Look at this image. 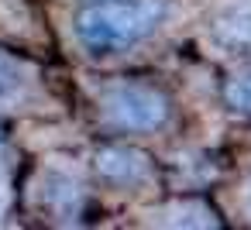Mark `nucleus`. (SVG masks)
Instances as JSON below:
<instances>
[{"label": "nucleus", "instance_id": "obj_1", "mask_svg": "<svg viewBox=\"0 0 251 230\" xmlns=\"http://www.w3.org/2000/svg\"><path fill=\"white\" fill-rule=\"evenodd\" d=\"M165 14V0H93L76 14V38L97 55H114L148 42Z\"/></svg>", "mask_w": 251, "mask_h": 230}, {"label": "nucleus", "instance_id": "obj_2", "mask_svg": "<svg viewBox=\"0 0 251 230\" xmlns=\"http://www.w3.org/2000/svg\"><path fill=\"white\" fill-rule=\"evenodd\" d=\"M103 114L121 131L148 134L169 120V100L145 83H117L103 93Z\"/></svg>", "mask_w": 251, "mask_h": 230}, {"label": "nucleus", "instance_id": "obj_3", "mask_svg": "<svg viewBox=\"0 0 251 230\" xmlns=\"http://www.w3.org/2000/svg\"><path fill=\"white\" fill-rule=\"evenodd\" d=\"M213 42L234 55V59H251V7H234V11H224L213 28H210Z\"/></svg>", "mask_w": 251, "mask_h": 230}, {"label": "nucleus", "instance_id": "obj_4", "mask_svg": "<svg viewBox=\"0 0 251 230\" xmlns=\"http://www.w3.org/2000/svg\"><path fill=\"white\" fill-rule=\"evenodd\" d=\"M97 172L114 185H134L148 175V158L134 148H103L97 151Z\"/></svg>", "mask_w": 251, "mask_h": 230}, {"label": "nucleus", "instance_id": "obj_5", "mask_svg": "<svg viewBox=\"0 0 251 230\" xmlns=\"http://www.w3.org/2000/svg\"><path fill=\"white\" fill-rule=\"evenodd\" d=\"M21 93H25V69L7 52H0V103H14Z\"/></svg>", "mask_w": 251, "mask_h": 230}, {"label": "nucleus", "instance_id": "obj_6", "mask_svg": "<svg viewBox=\"0 0 251 230\" xmlns=\"http://www.w3.org/2000/svg\"><path fill=\"white\" fill-rule=\"evenodd\" d=\"M224 103H227L234 114H248V117H251V72L234 76V79L224 83Z\"/></svg>", "mask_w": 251, "mask_h": 230}]
</instances>
